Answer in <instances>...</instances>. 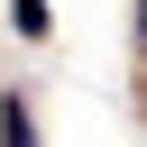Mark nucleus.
I'll return each mask as SVG.
<instances>
[{
	"mask_svg": "<svg viewBox=\"0 0 147 147\" xmlns=\"http://www.w3.org/2000/svg\"><path fill=\"white\" fill-rule=\"evenodd\" d=\"M9 28H18V37H46V0H18V9H9Z\"/></svg>",
	"mask_w": 147,
	"mask_h": 147,
	"instance_id": "2",
	"label": "nucleus"
},
{
	"mask_svg": "<svg viewBox=\"0 0 147 147\" xmlns=\"http://www.w3.org/2000/svg\"><path fill=\"white\" fill-rule=\"evenodd\" d=\"M0 147H37V119H28L18 92H0Z\"/></svg>",
	"mask_w": 147,
	"mask_h": 147,
	"instance_id": "1",
	"label": "nucleus"
}]
</instances>
